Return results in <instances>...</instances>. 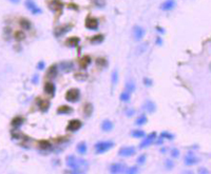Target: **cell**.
<instances>
[{
  "label": "cell",
  "instance_id": "ba28073f",
  "mask_svg": "<svg viewBox=\"0 0 211 174\" xmlns=\"http://www.w3.org/2000/svg\"><path fill=\"white\" fill-rule=\"evenodd\" d=\"M118 154H119L121 156H125V157L132 156V155L135 154V149H134L133 147H123V148H121V149L119 150Z\"/></svg>",
  "mask_w": 211,
  "mask_h": 174
},
{
  "label": "cell",
  "instance_id": "d6a6232c",
  "mask_svg": "<svg viewBox=\"0 0 211 174\" xmlns=\"http://www.w3.org/2000/svg\"><path fill=\"white\" fill-rule=\"evenodd\" d=\"M147 117L145 115H141V116H139L137 119H136V121H135V124L137 125V126H143V125H145L147 122Z\"/></svg>",
  "mask_w": 211,
  "mask_h": 174
},
{
  "label": "cell",
  "instance_id": "8d00e7d4",
  "mask_svg": "<svg viewBox=\"0 0 211 174\" xmlns=\"http://www.w3.org/2000/svg\"><path fill=\"white\" fill-rule=\"evenodd\" d=\"M96 64L99 67H107V60H106L105 58L99 57L96 59Z\"/></svg>",
  "mask_w": 211,
  "mask_h": 174
},
{
  "label": "cell",
  "instance_id": "836d02e7",
  "mask_svg": "<svg viewBox=\"0 0 211 174\" xmlns=\"http://www.w3.org/2000/svg\"><path fill=\"white\" fill-rule=\"evenodd\" d=\"M87 77H88V75L85 73H76L75 75H74V78L76 79V80L78 81H83L87 79Z\"/></svg>",
  "mask_w": 211,
  "mask_h": 174
},
{
  "label": "cell",
  "instance_id": "f546056e",
  "mask_svg": "<svg viewBox=\"0 0 211 174\" xmlns=\"http://www.w3.org/2000/svg\"><path fill=\"white\" fill-rule=\"evenodd\" d=\"M77 151L78 153L80 154H85V152H87V145H85V142H80V144L77 145Z\"/></svg>",
  "mask_w": 211,
  "mask_h": 174
},
{
  "label": "cell",
  "instance_id": "f1b7e54d",
  "mask_svg": "<svg viewBox=\"0 0 211 174\" xmlns=\"http://www.w3.org/2000/svg\"><path fill=\"white\" fill-rule=\"evenodd\" d=\"M14 38H15L17 41H21L25 38V34L21 31H16L15 34H14Z\"/></svg>",
  "mask_w": 211,
  "mask_h": 174
},
{
  "label": "cell",
  "instance_id": "52a82bcc",
  "mask_svg": "<svg viewBox=\"0 0 211 174\" xmlns=\"http://www.w3.org/2000/svg\"><path fill=\"white\" fill-rule=\"evenodd\" d=\"M85 26L89 30H97L98 28V20L94 17H88L85 20Z\"/></svg>",
  "mask_w": 211,
  "mask_h": 174
},
{
  "label": "cell",
  "instance_id": "681fc988",
  "mask_svg": "<svg viewBox=\"0 0 211 174\" xmlns=\"http://www.w3.org/2000/svg\"><path fill=\"white\" fill-rule=\"evenodd\" d=\"M10 1H12V2H14V3H17V2H19V0H10Z\"/></svg>",
  "mask_w": 211,
  "mask_h": 174
},
{
  "label": "cell",
  "instance_id": "6da1fadb",
  "mask_svg": "<svg viewBox=\"0 0 211 174\" xmlns=\"http://www.w3.org/2000/svg\"><path fill=\"white\" fill-rule=\"evenodd\" d=\"M68 167L72 168V169H77V170H81V169H87L89 166L88 162L85 160L83 158H76L74 156H68L67 157V160H65ZM83 171V170H81Z\"/></svg>",
  "mask_w": 211,
  "mask_h": 174
},
{
  "label": "cell",
  "instance_id": "5b68a950",
  "mask_svg": "<svg viewBox=\"0 0 211 174\" xmlns=\"http://www.w3.org/2000/svg\"><path fill=\"white\" fill-rule=\"evenodd\" d=\"M80 128H81V121L78 120V119H73V120H71L70 122H69L68 127H67V130L70 132H76Z\"/></svg>",
  "mask_w": 211,
  "mask_h": 174
},
{
  "label": "cell",
  "instance_id": "7dc6e473",
  "mask_svg": "<svg viewBox=\"0 0 211 174\" xmlns=\"http://www.w3.org/2000/svg\"><path fill=\"white\" fill-rule=\"evenodd\" d=\"M199 173H208V170L204 169V168H201V169L199 170Z\"/></svg>",
  "mask_w": 211,
  "mask_h": 174
},
{
  "label": "cell",
  "instance_id": "ab89813d",
  "mask_svg": "<svg viewBox=\"0 0 211 174\" xmlns=\"http://www.w3.org/2000/svg\"><path fill=\"white\" fill-rule=\"evenodd\" d=\"M138 171V169H137V167H132V168H129V169H127L126 170V172L127 173H129V174H132V173H136V172Z\"/></svg>",
  "mask_w": 211,
  "mask_h": 174
},
{
  "label": "cell",
  "instance_id": "60d3db41",
  "mask_svg": "<svg viewBox=\"0 0 211 174\" xmlns=\"http://www.w3.org/2000/svg\"><path fill=\"white\" fill-rule=\"evenodd\" d=\"M146 162V155H141V156H139L138 157V159H137V163L139 165H141V164H144V163Z\"/></svg>",
  "mask_w": 211,
  "mask_h": 174
},
{
  "label": "cell",
  "instance_id": "2e32d148",
  "mask_svg": "<svg viewBox=\"0 0 211 174\" xmlns=\"http://www.w3.org/2000/svg\"><path fill=\"white\" fill-rule=\"evenodd\" d=\"M199 163V158L192 156L190 153V156H186L185 157V165L187 166H192V165H195Z\"/></svg>",
  "mask_w": 211,
  "mask_h": 174
},
{
  "label": "cell",
  "instance_id": "30bf717a",
  "mask_svg": "<svg viewBox=\"0 0 211 174\" xmlns=\"http://www.w3.org/2000/svg\"><path fill=\"white\" fill-rule=\"evenodd\" d=\"M175 6V1L174 0H166L165 2L161 3V9L164 11H170Z\"/></svg>",
  "mask_w": 211,
  "mask_h": 174
},
{
  "label": "cell",
  "instance_id": "44dd1931",
  "mask_svg": "<svg viewBox=\"0 0 211 174\" xmlns=\"http://www.w3.org/2000/svg\"><path fill=\"white\" fill-rule=\"evenodd\" d=\"M60 68L63 72H70L73 69V63L70 62V61H65L60 64Z\"/></svg>",
  "mask_w": 211,
  "mask_h": 174
},
{
  "label": "cell",
  "instance_id": "bcb514c9",
  "mask_svg": "<svg viewBox=\"0 0 211 174\" xmlns=\"http://www.w3.org/2000/svg\"><path fill=\"white\" fill-rule=\"evenodd\" d=\"M134 113H135V111H134V110H130V109H129V110H127V115H128V116L133 115Z\"/></svg>",
  "mask_w": 211,
  "mask_h": 174
},
{
  "label": "cell",
  "instance_id": "c3c4849f",
  "mask_svg": "<svg viewBox=\"0 0 211 174\" xmlns=\"http://www.w3.org/2000/svg\"><path fill=\"white\" fill-rule=\"evenodd\" d=\"M157 43H158V44H161V38H157Z\"/></svg>",
  "mask_w": 211,
  "mask_h": 174
},
{
  "label": "cell",
  "instance_id": "ffe728a7",
  "mask_svg": "<svg viewBox=\"0 0 211 174\" xmlns=\"http://www.w3.org/2000/svg\"><path fill=\"white\" fill-rule=\"evenodd\" d=\"M79 38L78 37H70L67 39V44L69 47H77L78 43H79Z\"/></svg>",
  "mask_w": 211,
  "mask_h": 174
},
{
  "label": "cell",
  "instance_id": "277c9868",
  "mask_svg": "<svg viewBox=\"0 0 211 174\" xmlns=\"http://www.w3.org/2000/svg\"><path fill=\"white\" fill-rule=\"evenodd\" d=\"M132 34H133L134 39H135L136 41H139V40H141L143 37L145 36V30H144L141 26L136 25V26H134L133 28V32H132Z\"/></svg>",
  "mask_w": 211,
  "mask_h": 174
},
{
  "label": "cell",
  "instance_id": "ee69618b",
  "mask_svg": "<svg viewBox=\"0 0 211 174\" xmlns=\"http://www.w3.org/2000/svg\"><path fill=\"white\" fill-rule=\"evenodd\" d=\"M171 154H172V156H173V157H177V156H179V150H177V149H173V150H172V152H171Z\"/></svg>",
  "mask_w": 211,
  "mask_h": 174
},
{
  "label": "cell",
  "instance_id": "e0dca14e",
  "mask_svg": "<svg viewBox=\"0 0 211 174\" xmlns=\"http://www.w3.org/2000/svg\"><path fill=\"white\" fill-rule=\"evenodd\" d=\"M101 129H103V131H106V132H108V131H111L112 129H113V124H112V121H110V120H103V124H101Z\"/></svg>",
  "mask_w": 211,
  "mask_h": 174
},
{
  "label": "cell",
  "instance_id": "603a6c76",
  "mask_svg": "<svg viewBox=\"0 0 211 174\" xmlns=\"http://www.w3.org/2000/svg\"><path fill=\"white\" fill-rule=\"evenodd\" d=\"M92 112H93V106H92L91 104H85V108H83V113H85V117H89V116H91Z\"/></svg>",
  "mask_w": 211,
  "mask_h": 174
},
{
  "label": "cell",
  "instance_id": "4316f807",
  "mask_svg": "<svg viewBox=\"0 0 211 174\" xmlns=\"http://www.w3.org/2000/svg\"><path fill=\"white\" fill-rule=\"evenodd\" d=\"M23 124V119L21 117H15V118L12 120V126L14 128H19L21 125Z\"/></svg>",
  "mask_w": 211,
  "mask_h": 174
},
{
  "label": "cell",
  "instance_id": "3957f363",
  "mask_svg": "<svg viewBox=\"0 0 211 174\" xmlns=\"http://www.w3.org/2000/svg\"><path fill=\"white\" fill-rule=\"evenodd\" d=\"M79 96H80V93L78 89H71L65 94V99L70 102H76L79 99Z\"/></svg>",
  "mask_w": 211,
  "mask_h": 174
},
{
  "label": "cell",
  "instance_id": "7bdbcfd3",
  "mask_svg": "<svg viewBox=\"0 0 211 174\" xmlns=\"http://www.w3.org/2000/svg\"><path fill=\"white\" fill-rule=\"evenodd\" d=\"M144 83H145V86H149L150 87L152 84V80L149 78H144Z\"/></svg>",
  "mask_w": 211,
  "mask_h": 174
},
{
  "label": "cell",
  "instance_id": "1f68e13d",
  "mask_svg": "<svg viewBox=\"0 0 211 174\" xmlns=\"http://www.w3.org/2000/svg\"><path fill=\"white\" fill-rule=\"evenodd\" d=\"M126 91L130 92V93L135 91V83L133 81H128L126 83Z\"/></svg>",
  "mask_w": 211,
  "mask_h": 174
},
{
  "label": "cell",
  "instance_id": "f35d334b",
  "mask_svg": "<svg viewBox=\"0 0 211 174\" xmlns=\"http://www.w3.org/2000/svg\"><path fill=\"white\" fill-rule=\"evenodd\" d=\"M161 137H163V138H169V139H172L174 136H173V135H172V134L168 133V132H163V133H161Z\"/></svg>",
  "mask_w": 211,
  "mask_h": 174
},
{
  "label": "cell",
  "instance_id": "5bb4252c",
  "mask_svg": "<svg viewBox=\"0 0 211 174\" xmlns=\"http://www.w3.org/2000/svg\"><path fill=\"white\" fill-rule=\"evenodd\" d=\"M144 109H145L146 111L150 112V113H153V112L156 110V106L153 101L148 100V101H146V104L144 105Z\"/></svg>",
  "mask_w": 211,
  "mask_h": 174
},
{
  "label": "cell",
  "instance_id": "8fae6325",
  "mask_svg": "<svg viewBox=\"0 0 211 174\" xmlns=\"http://www.w3.org/2000/svg\"><path fill=\"white\" fill-rule=\"evenodd\" d=\"M71 29V25H65V26H59V28H57L55 30V36H57V37H59V36L63 35V34L68 33L69 30Z\"/></svg>",
  "mask_w": 211,
  "mask_h": 174
},
{
  "label": "cell",
  "instance_id": "74e56055",
  "mask_svg": "<svg viewBox=\"0 0 211 174\" xmlns=\"http://www.w3.org/2000/svg\"><path fill=\"white\" fill-rule=\"evenodd\" d=\"M118 82V73L117 71H114L113 73H112V83H113V86L117 84Z\"/></svg>",
  "mask_w": 211,
  "mask_h": 174
},
{
  "label": "cell",
  "instance_id": "7402d4cb",
  "mask_svg": "<svg viewBox=\"0 0 211 174\" xmlns=\"http://www.w3.org/2000/svg\"><path fill=\"white\" fill-rule=\"evenodd\" d=\"M147 49H148V43L144 42L143 44H141L139 47H137V48H136L135 54H136V55H141L143 53H145V52H146Z\"/></svg>",
  "mask_w": 211,
  "mask_h": 174
},
{
  "label": "cell",
  "instance_id": "7a4b0ae2",
  "mask_svg": "<svg viewBox=\"0 0 211 174\" xmlns=\"http://www.w3.org/2000/svg\"><path fill=\"white\" fill-rule=\"evenodd\" d=\"M113 147L114 142H112V141H100V142H97L95 145V149L97 153H105Z\"/></svg>",
  "mask_w": 211,
  "mask_h": 174
},
{
  "label": "cell",
  "instance_id": "8992f818",
  "mask_svg": "<svg viewBox=\"0 0 211 174\" xmlns=\"http://www.w3.org/2000/svg\"><path fill=\"white\" fill-rule=\"evenodd\" d=\"M25 5H27L28 10H30L31 12H32V14H34V15H36V14H40L41 13V10L38 8L37 5H36V3L34 2L33 0H25Z\"/></svg>",
  "mask_w": 211,
  "mask_h": 174
},
{
  "label": "cell",
  "instance_id": "7c38bea8",
  "mask_svg": "<svg viewBox=\"0 0 211 174\" xmlns=\"http://www.w3.org/2000/svg\"><path fill=\"white\" fill-rule=\"evenodd\" d=\"M125 169V166L123 164H114L110 167L111 173H121Z\"/></svg>",
  "mask_w": 211,
  "mask_h": 174
},
{
  "label": "cell",
  "instance_id": "cb8c5ba5",
  "mask_svg": "<svg viewBox=\"0 0 211 174\" xmlns=\"http://www.w3.org/2000/svg\"><path fill=\"white\" fill-rule=\"evenodd\" d=\"M51 147H52V145H51V142L49 140L42 139V140L39 141V148H40L41 150H49L51 149Z\"/></svg>",
  "mask_w": 211,
  "mask_h": 174
},
{
  "label": "cell",
  "instance_id": "484cf974",
  "mask_svg": "<svg viewBox=\"0 0 211 174\" xmlns=\"http://www.w3.org/2000/svg\"><path fill=\"white\" fill-rule=\"evenodd\" d=\"M49 107H50V102L48 100H39V108L41 111H48Z\"/></svg>",
  "mask_w": 211,
  "mask_h": 174
},
{
  "label": "cell",
  "instance_id": "b9f144b4",
  "mask_svg": "<svg viewBox=\"0 0 211 174\" xmlns=\"http://www.w3.org/2000/svg\"><path fill=\"white\" fill-rule=\"evenodd\" d=\"M166 166H167V168H168V169H171V168L174 166V164H173V162H171L170 159H167V160H166Z\"/></svg>",
  "mask_w": 211,
  "mask_h": 174
},
{
  "label": "cell",
  "instance_id": "9c48e42d",
  "mask_svg": "<svg viewBox=\"0 0 211 174\" xmlns=\"http://www.w3.org/2000/svg\"><path fill=\"white\" fill-rule=\"evenodd\" d=\"M156 138V133L155 132H152L151 134H149L148 137H147L145 140H143L141 142V145H139V148H146V147L150 146L152 142H153V140Z\"/></svg>",
  "mask_w": 211,
  "mask_h": 174
},
{
  "label": "cell",
  "instance_id": "4dcf8cb0",
  "mask_svg": "<svg viewBox=\"0 0 211 174\" xmlns=\"http://www.w3.org/2000/svg\"><path fill=\"white\" fill-rule=\"evenodd\" d=\"M131 98V93L128 91H125L123 92V93L121 94V101H125V102H127V101H129Z\"/></svg>",
  "mask_w": 211,
  "mask_h": 174
},
{
  "label": "cell",
  "instance_id": "d590c367",
  "mask_svg": "<svg viewBox=\"0 0 211 174\" xmlns=\"http://www.w3.org/2000/svg\"><path fill=\"white\" fill-rule=\"evenodd\" d=\"M131 134H132V136L136 137V138H141V137L145 136V132L141 131V130H135V131H133Z\"/></svg>",
  "mask_w": 211,
  "mask_h": 174
},
{
  "label": "cell",
  "instance_id": "ac0fdd59",
  "mask_svg": "<svg viewBox=\"0 0 211 174\" xmlns=\"http://www.w3.org/2000/svg\"><path fill=\"white\" fill-rule=\"evenodd\" d=\"M91 63V57L90 56H83L81 57V59L79 60V64L83 69H85Z\"/></svg>",
  "mask_w": 211,
  "mask_h": 174
},
{
  "label": "cell",
  "instance_id": "e575fe53",
  "mask_svg": "<svg viewBox=\"0 0 211 174\" xmlns=\"http://www.w3.org/2000/svg\"><path fill=\"white\" fill-rule=\"evenodd\" d=\"M103 40V35H95L91 38V42L92 43H100Z\"/></svg>",
  "mask_w": 211,
  "mask_h": 174
},
{
  "label": "cell",
  "instance_id": "f907efd6",
  "mask_svg": "<svg viewBox=\"0 0 211 174\" xmlns=\"http://www.w3.org/2000/svg\"><path fill=\"white\" fill-rule=\"evenodd\" d=\"M209 68H210V71H211V63H210V66H209Z\"/></svg>",
  "mask_w": 211,
  "mask_h": 174
},
{
  "label": "cell",
  "instance_id": "9a60e30c",
  "mask_svg": "<svg viewBox=\"0 0 211 174\" xmlns=\"http://www.w3.org/2000/svg\"><path fill=\"white\" fill-rule=\"evenodd\" d=\"M44 91L47 94H50V95H53L55 93V86L53 82H47L44 84Z\"/></svg>",
  "mask_w": 211,
  "mask_h": 174
},
{
  "label": "cell",
  "instance_id": "4fadbf2b",
  "mask_svg": "<svg viewBox=\"0 0 211 174\" xmlns=\"http://www.w3.org/2000/svg\"><path fill=\"white\" fill-rule=\"evenodd\" d=\"M57 72H58L57 66L53 64V66H51L50 68H49L48 74H47V76H48L49 78H55L56 76H57Z\"/></svg>",
  "mask_w": 211,
  "mask_h": 174
},
{
  "label": "cell",
  "instance_id": "d4e9b609",
  "mask_svg": "<svg viewBox=\"0 0 211 174\" xmlns=\"http://www.w3.org/2000/svg\"><path fill=\"white\" fill-rule=\"evenodd\" d=\"M71 111H72V109H71L70 107L61 106V107H59V108H58L57 113L58 114H69V113H71Z\"/></svg>",
  "mask_w": 211,
  "mask_h": 174
},
{
  "label": "cell",
  "instance_id": "83f0119b",
  "mask_svg": "<svg viewBox=\"0 0 211 174\" xmlns=\"http://www.w3.org/2000/svg\"><path fill=\"white\" fill-rule=\"evenodd\" d=\"M20 26L23 29V30H30L31 29V22L28 20V19H21L20 20Z\"/></svg>",
  "mask_w": 211,
  "mask_h": 174
},
{
  "label": "cell",
  "instance_id": "d6986e66",
  "mask_svg": "<svg viewBox=\"0 0 211 174\" xmlns=\"http://www.w3.org/2000/svg\"><path fill=\"white\" fill-rule=\"evenodd\" d=\"M50 6L53 11H58L62 9V3L59 0H53L52 2L50 3Z\"/></svg>",
  "mask_w": 211,
  "mask_h": 174
},
{
  "label": "cell",
  "instance_id": "f6af8a7d",
  "mask_svg": "<svg viewBox=\"0 0 211 174\" xmlns=\"http://www.w3.org/2000/svg\"><path fill=\"white\" fill-rule=\"evenodd\" d=\"M38 69H39V70H42L43 68H44V63L42 62V61H40V62L38 63V67H37Z\"/></svg>",
  "mask_w": 211,
  "mask_h": 174
}]
</instances>
